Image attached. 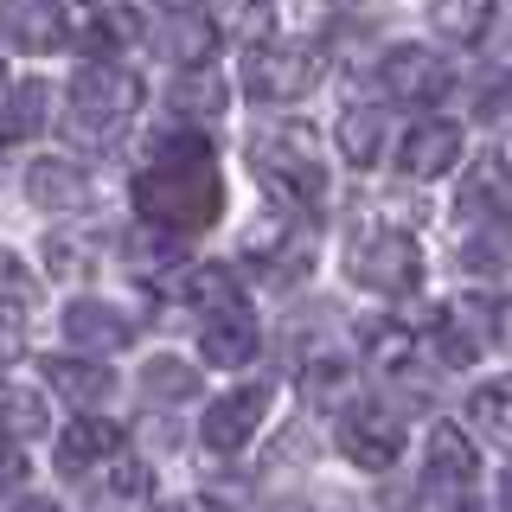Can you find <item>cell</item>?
<instances>
[{
  "label": "cell",
  "mask_w": 512,
  "mask_h": 512,
  "mask_svg": "<svg viewBox=\"0 0 512 512\" xmlns=\"http://www.w3.org/2000/svg\"><path fill=\"white\" fill-rule=\"evenodd\" d=\"M135 212L160 231H205L224 212V180L212 167V148L199 135H160L148 148V167L135 173Z\"/></svg>",
  "instance_id": "obj_1"
},
{
  "label": "cell",
  "mask_w": 512,
  "mask_h": 512,
  "mask_svg": "<svg viewBox=\"0 0 512 512\" xmlns=\"http://www.w3.org/2000/svg\"><path fill=\"white\" fill-rule=\"evenodd\" d=\"M250 167L263 173L276 192H288V199L314 205L320 192H327V167H320V141L308 122H269L250 135Z\"/></svg>",
  "instance_id": "obj_2"
},
{
  "label": "cell",
  "mask_w": 512,
  "mask_h": 512,
  "mask_svg": "<svg viewBox=\"0 0 512 512\" xmlns=\"http://www.w3.org/2000/svg\"><path fill=\"white\" fill-rule=\"evenodd\" d=\"M320 77H327V52L314 39H263L244 52V90L263 103H295L320 90Z\"/></svg>",
  "instance_id": "obj_3"
},
{
  "label": "cell",
  "mask_w": 512,
  "mask_h": 512,
  "mask_svg": "<svg viewBox=\"0 0 512 512\" xmlns=\"http://www.w3.org/2000/svg\"><path fill=\"white\" fill-rule=\"evenodd\" d=\"M141 84L109 58H84V71L71 77V128L77 135H116L135 116Z\"/></svg>",
  "instance_id": "obj_4"
},
{
  "label": "cell",
  "mask_w": 512,
  "mask_h": 512,
  "mask_svg": "<svg viewBox=\"0 0 512 512\" xmlns=\"http://www.w3.org/2000/svg\"><path fill=\"white\" fill-rule=\"evenodd\" d=\"M346 276L378 288V295H410L416 276H423V256H416V244L397 224H365L346 250Z\"/></svg>",
  "instance_id": "obj_5"
},
{
  "label": "cell",
  "mask_w": 512,
  "mask_h": 512,
  "mask_svg": "<svg viewBox=\"0 0 512 512\" xmlns=\"http://www.w3.org/2000/svg\"><path fill=\"white\" fill-rule=\"evenodd\" d=\"M340 455L352 468H391L397 455H404V416L397 404H384V397H359V404H346L340 416Z\"/></svg>",
  "instance_id": "obj_6"
},
{
  "label": "cell",
  "mask_w": 512,
  "mask_h": 512,
  "mask_svg": "<svg viewBox=\"0 0 512 512\" xmlns=\"http://www.w3.org/2000/svg\"><path fill=\"white\" fill-rule=\"evenodd\" d=\"M493 340H500V301H487V295H455L436 320V359L455 365V372L474 365Z\"/></svg>",
  "instance_id": "obj_7"
},
{
  "label": "cell",
  "mask_w": 512,
  "mask_h": 512,
  "mask_svg": "<svg viewBox=\"0 0 512 512\" xmlns=\"http://www.w3.org/2000/svg\"><path fill=\"white\" fill-rule=\"evenodd\" d=\"M269 416V384H244V391H224L205 404L199 416V442L218 448V455H231V448H244L256 436V423Z\"/></svg>",
  "instance_id": "obj_8"
},
{
  "label": "cell",
  "mask_w": 512,
  "mask_h": 512,
  "mask_svg": "<svg viewBox=\"0 0 512 512\" xmlns=\"http://www.w3.org/2000/svg\"><path fill=\"white\" fill-rule=\"evenodd\" d=\"M448 84H455V71H448L442 52H429V45H397L391 58H384V90L397 96V103H442Z\"/></svg>",
  "instance_id": "obj_9"
},
{
  "label": "cell",
  "mask_w": 512,
  "mask_h": 512,
  "mask_svg": "<svg viewBox=\"0 0 512 512\" xmlns=\"http://www.w3.org/2000/svg\"><path fill=\"white\" fill-rule=\"evenodd\" d=\"M0 39L32 52V58H45L71 39V26H64L58 0H0Z\"/></svg>",
  "instance_id": "obj_10"
},
{
  "label": "cell",
  "mask_w": 512,
  "mask_h": 512,
  "mask_svg": "<svg viewBox=\"0 0 512 512\" xmlns=\"http://www.w3.org/2000/svg\"><path fill=\"white\" fill-rule=\"evenodd\" d=\"M461 160V128L455 122H416L404 141H397V167L410 173V180H442L448 167Z\"/></svg>",
  "instance_id": "obj_11"
},
{
  "label": "cell",
  "mask_w": 512,
  "mask_h": 512,
  "mask_svg": "<svg viewBox=\"0 0 512 512\" xmlns=\"http://www.w3.org/2000/svg\"><path fill=\"white\" fill-rule=\"evenodd\" d=\"M474 474H480V455L468 448V436H461V429H448V423L429 429V448H423V487H429V493H461Z\"/></svg>",
  "instance_id": "obj_12"
},
{
  "label": "cell",
  "mask_w": 512,
  "mask_h": 512,
  "mask_svg": "<svg viewBox=\"0 0 512 512\" xmlns=\"http://www.w3.org/2000/svg\"><path fill=\"white\" fill-rule=\"evenodd\" d=\"M116 455H122V429H116V423H103V416H77V423L64 429L58 468L71 474V480H84V474H96L103 461H116Z\"/></svg>",
  "instance_id": "obj_13"
},
{
  "label": "cell",
  "mask_w": 512,
  "mask_h": 512,
  "mask_svg": "<svg viewBox=\"0 0 512 512\" xmlns=\"http://www.w3.org/2000/svg\"><path fill=\"white\" fill-rule=\"evenodd\" d=\"M506 186H512L506 160H500V154H480L474 167H468V180H461V192H455V218H461V224L500 218V212H506Z\"/></svg>",
  "instance_id": "obj_14"
},
{
  "label": "cell",
  "mask_w": 512,
  "mask_h": 512,
  "mask_svg": "<svg viewBox=\"0 0 512 512\" xmlns=\"http://www.w3.org/2000/svg\"><path fill=\"white\" fill-rule=\"evenodd\" d=\"M64 333H71L84 352H122L128 340H135L128 314L109 308V301H71V308H64Z\"/></svg>",
  "instance_id": "obj_15"
},
{
  "label": "cell",
  "mask_w": 512,
  "mask_h": 512,
  "mask_svg": "<svg viewBox=\"0 0 512 512\" xmlns=\"http://www.w3.org/2000/svg\"><path fill=\"white\" fill-rule=\"evenodd\" d=\"M199 346H205V359H212V365H224V372H244V365L256 359V320L244 308L212 314V320H205V333H199Z\"/></svg>",
  "instance_id": "obj_16"
},
{
  "label": "cell",
  "mask_w": 512,
  "mask_h": 512,
  "mask_svg": "<svg viewBox=\"0 0 512 512\" xmlns=\"http://www.w3.org/2000/svg\"><path fill=\"white\" fill-rule=\"evenodd\" d=\"M26 192H32V205H45V212H84L90 205V180L71 167V160H39V167L26 173Z\"/></svg>",
  "instance_id": "obj_17"
},
{
  "label": "cell",
  "mask_w": 512,
  "mask_h": 512,
  "mask_svg": "<svg viewBox=\"0 0 512 512\" xmlns=\"http://www.w3.org/2000/svg\"><path fill=\"white\" fill-rule=\"evenodd\" d=\"M45 384H52L58 397H71V404H103L109 391H116V372H109L103 359H45Z\"/></svg>",
  "instance_id": "obj_18"
},
{
  "label": "cell",
  "mask_w": 512,
  "mask_h": 512,
  "mask_svg": "<svg viewBox=\"0 0 512 512\" xmlns=\"http://www.w3.org/2000/svg\"><path fill=\"white\" fill-rule=\"evenodd\" d=\"M148 493H154V480H148V468H141L135 455H116V461L96 468V500H109V512H141Z\"/></svg>",
  "instance_id": "obj_19"
},
{
  "label": "cell",
  "mask_w": 512,
  "mask_h": 512,
  "mask_svg": "<svg viewBox=\"0 0 512 512\" xmlns=\"http://www.w3.org/2000/svg\"><path fill=\"white\" fill-rule=\"evenodd\" d=\"M186 301H192V308H199L205 320H212V314L244 308V288H237V276H231L224 263H199V269L186 276Z\"/></svg>",
  "instance_id": "obj_20"
},
{
  "label": "cell",
  "mask_w": 512,
  "mask_h": 512,
  "mask_svg": "<svg viewBox=\"0 0 512 512\" xmlns=\"http://www.w3.org/2000/svg\"><path fill=\"white\" fill-rule=\"evenodd\" d=\"M468 416H474L480 436H493L500 448H512V378H487V384H474Z\"/></svg>",
  "instance_id": "obj_21"
},
{
  "label": "cell",
  "mask_w": 512,
  "mask_h": 512,
  "mask_svg": "<svg viewBox=\"0 0 512 512\" xmlns=\"http://www.w3.org/2000/svg\"><path fill=\"white\" fill-rule=\"evenodd\" d=\"M340 154L346 167H372L384 154V109H340Z\"/></svg>",
  "instance_id": "obj_22"
},
{
  "label": "cell",
  "mask_w": 512,
  "mask_h": 512,
  "mask_svg": "<svg viewBox=\"0 0 512 512\" xmlns=\"http://www.w3.org/2000/svg\"><path fill=\"white\" fill-rule=\"evenodd\" d=\"M0 436H13V442L45 436V397L26 391V384H0Z\"/></svg>",
  "instance_id": "obj_23"
},
{
  "label": "cell",
  "mask_w": 512,
  "mask_h": 512,
  "mask_svg": "<svg viewBox=\"0 0 512 512\" xmlns=\"http://www.w3.org/2000/svg\"><path fill=\"white\" fill-rule=\"evenodd\" d=\"M45 116H52V90H45V84H13L7 90V122H0V135H7V141H32L45 128Z\"/></svg>",
  "instance_id": "obj_24"
},
{
  "label": "cell",
  "mask_w": 512,
  "mask_h": 512,
  "mask_svg": "<svg viewBox=\"0 0 512 512\" xmlns=\"http://www.w3.org/2000/svg\"><path fill=\"white\" fill-rule=\"evenodd\" d=\"M141 39V20L128 7H96L90 13V32H84V52L90 58H116L122 45H135Z\"/></svg>",
  "instance_id": "obj_25"
},
{
  "label": "cell",
  "mask_w": 512,
  "mask_h": 512,
  "mask_svg": "<svg viewBox=\"0 0 512 512\" xmlns=\"http://www.w3.org/2000/svg\"><path fill=\"white\" fill-rule=\"evenodd\" d=\"M301 397H308L314 410H333L352 397V365L346 359H308L301 365Z\"/></svg>",
  "instance_id": "obj_26"
},
{
  "label": "cell",
  "mask_w": 512,
  "mask_h": 512,
  "mask_svg": "<svg viewBox=\"0 0 512 512\" xmlns=\"http://www.w3.org/2000/svg\"><path fill=\"white\" fill-rule=\"evenodd\" d=\"M173 109L212 122V116H224V84L205 71V64H192V71H180V84H173Z\"/></svg>",
  "instance_id": "obj_27"
},
{
  "label": "cell",
  "mask_w": 512,
  "mask_h": 512,
  "mask_svg": "<svg viewBox=\"0 0 512 512\" xmlns=\"http://www.w3.org/2000/svg\"><path fill=\"white\" fill-rule=\"evenodd\" d=\"M141 397H154V404H180V397H199V378H192L186 359H148V365H141Z\"/></svg>",
  "instance_id": "obj_28"
},
{
  "label": "cell",
  "mask_w": 512,
  "mask_h": 512,
  "mask_svg": "<svg viewBox=\"0 0 512 512\" xmlns=\"http://www.w3.org/2000/svg\"><path fill=\"white\" fill-rule=\"evenodd\" d=\"M461 263L468 269H512V212L480 224V231L468 237V250H461Z\"/></svg>",
  "instance_id": "obj_29"
},
{
  "label": "cell",
  "mask_w": 512,
  "mask_h": 512,
  "mask_svg": "<svg viewBox=\"0 0 512 512\" xmlns=\"http://www.w3.org/2000/svg\"><path fill=\"white\" fill-rule=\"evenodd\" d=\"M212 45H218V32L205 26L199 13H180V26L160 32V52H167L173 64H205V58H212Z\"/></svg>",
  "instance_id": "obj_30"
},
{
  "label": "cell",
  "mask_w": 512,
  "mask_h": 512,
  "mask_svg": "<svg viewBox=\"0 0 512 512\" xmlns=\"http://www.w3.org/2000/svg\"><path fill=\"white\" fill-rule=\"evenodd\" d=\"M359 340H365V352H372L384 372H404V365H410V346H416L410 327H397V320H365Z\"/></svg>",
  "instance_id": "obj_31"
},
{
  "label": "cell",
  "mask_w": 512,
  "mask_h": 512,
  "mask_svg": "<svg viewBox=\"0 0 512 512\" xmlns=\"http://www.w3.org/2000/svg\"><path fill=\"white\" fill-rule=\"evenodd\" d=\"M90 263H96L90 237H77V231H52V237H45V269H52L58 282H77V276H90Z\"/></svg>",
  "instance_id": "obj_32"
},
{
  "label": "cell",
  "mask_w": 512,
  "mask_h": 512,
  "mask_svg": "<svg viewBox=\"0 0 512 512\" xmlns=\"http://www.w3.org/2000/svg\"><path fill=\"white\" fill-rule=\"evenodd\" d=\"M487 13H493L487 0H436V26L461 45H474L480 32H487Z\"/></svg>",
  "instance_id": "obj_33"
},
{
  "label": "cell",
  "mask_w": 512,
  "mask_h": 512,
  "mask_svg": "<svg viewBox=\"0 0 512 512\" xmlns=\"http://www.w3.org/2000/svg\"><path fill=\"white\" fill-rule=\"evenodd\" d=\"M474 116H480V128H493V135H512V71L506 77H487Z\"/></svg>",
  "instance_id": "obj_34"
},
{
  "label": "cell",
  "mask_w": 512,
  "mask_h": 512,
  "mask_svg": "<svg viewBox=\"0 0 512 512\" xmlns=\"http://www.w3.org/2000/svg\"><path fill=\"white\" fill-rule=\"evenodd\" d=\"M0 308H32V269L0 244Z\"/></svg>",
  "instance_id": "obj_35"
},
{
  "label": "cell",
  "mask_w": 512,
  "mask_h": 512,
  "mask_svg": "<svg viewBox=\"0 0 512 512\" xmlns=\"http://www.w3.org/2000/svg\"><path fill=\"white\" fill-rule=\"evenodd\" d=\"M20 314H26V308H0V365H7V359H20V346H26Z\"/></svg>",
  "instance_id": "obj_36"
},
{
  "label": "cell",
  "mask_w": 512,
  "mask_h": 512,
  "mask_svg": "<svg viewBox=\"0 0 512 512\" xmlns=\"http://www.w3.org/2000/svg\"><path fill=\"white\" fill-rule=\"evenodd\" d=\"M20 480H26V455H20V448H0V493L20 487Z\"/></svg>",
  "instance_id": "obj_37"
},
{
  "label": "cell",
  "mask_w": 512,
  "mask_h": 512,
  "mask_svg": "<svg viewBox=\"0 0 512 512\" xmlns=\"http://www.w3.org/2000/svg\"><path fill=\"white\" fill-rule=\"evenodd\" d=\"M500 340L512 346V295H500Z\"/></svg>",
  "instance_id": "obj_38"
},
{
  "label": "cell",
  "mask_w": 512,
  "mask_h": 512,
  "mask_svg": "<svg viewBox=\"0 0 512 512\" xmlns=\"http://www.w3.org/2000/svg\"><path fill=\"white\" fill-rule=\"evenodd\" d=\"M167 13H205V0H160Z\"/></svg>",
  "instance_id": "obj_39"
},
{
  "label": "cell",
  "mask_w": 512,
  "mask_h": 512,
  "mask_svg": "<svg viewBox=\"0 0 512 512\" xmlns=\"http://www.w3.org/2000/svg\"><path fill=\"white\" fill-rule=\"evenodd\" d=\"M500 512H512V474H500Z\"/></svg>",
  "instance_id": "obj_40"
},
{
  "label": "cell",
  "mask_w": 512,
  "mask_h": 512,
  "mask_svg": "<svg viewBox=\"0 0 512 512\" xmlns=\"http://www.w3.org/2000/svg\"><path fill=\"white\" fill-rule=\"evenodd\" d=\"M180 512H224V506H218V500H186Z\"/></svg>",
  "instance_id": "obj_41"
},
{
  "label": "cell",
  "mask_w": 512,
  "mask_h": 512,
  "mask_svg": "<svg viewBox=\"0 0 512 512\" xmlns=\"http://www.w3.org/2000/svg\"><path fill=\"white\" fill-rule=\"evenodd\" d=\"M20 512H58V506H52V500H26Z\"/></svg>",
  "instance_id": "obj_42"
},
{
  "label": "cell",
  "mask_w": 512,
  "mask_h": 512,
  "mask_svg": "<svg viewBox=\"0 0 512 512\" xmlns=\"http://www.w3.org/2000/svg\"><path fill=\"white\" fill-rule=\"evenodd\" d=\"M0 96H7V64H0Z\"/></svg>",
  "instance_id": "obj_43"
},
{
  "label": "cell",
  "mask_w": 512,
  "mask_h": 512,
  "mask_svg": "<svg viewBox=\"0 0 512 512\" xmlns=\"http://www.w3.org/2000/svg\"><path fill=\"white\" fill-rule=\"evenodd\" d=\"M455 512H468V506H455Z\"/></svg>",
  "instance_id": "obj_44"
}]
</instances>
